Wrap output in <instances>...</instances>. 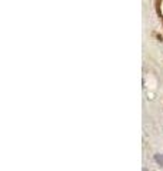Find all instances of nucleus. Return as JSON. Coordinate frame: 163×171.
Segmentation results:
<instances>
[{"instance_id":"f257e3e1","label":"nucleus","mask_w":163,"mask_h":171,"mask_svg":"<svg viewBox=\"0 0 163 171\" xmlns=\"http://www.w3.org/2000/svg\"><path fill=\"white\" fill-rule=\"evenodd\" d=\"M154 160H156V162H157V164H162V165H163V155L156 154V155H154Z\"/></svg>"}]
</instances>
